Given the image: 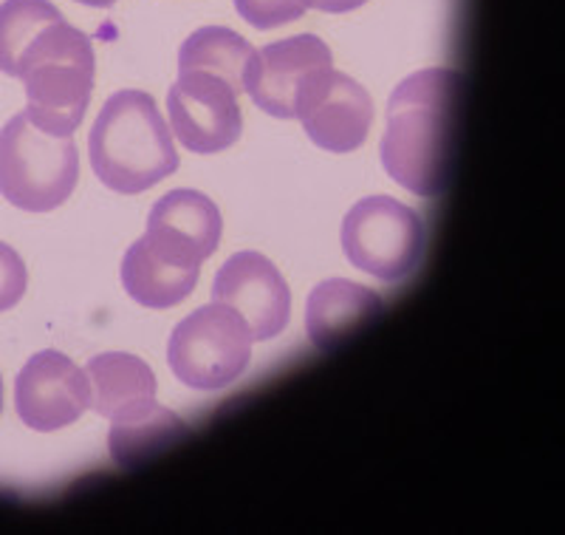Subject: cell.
I'll use <instances>...</instances> for the list:
<instances>
[{"label": "cell", "mask_w": 565, "mask_h": 535, "mask_svg": "<svg viewBox=\"0 0 565 535\" xmlns=\"http://www.w3.org/2000/svg\"><path fill=\"white\" fill-rule=\"evenodd\" d=\"M26 264L20 259L18 252L9 244L0 241V312H9L12 306H18L26 295Z\"/></svg>", "instance_id": "20"}, {"label": "cell", "mask_w": 565, "mask_h": 535, "mask_svg": "<svg viewBox=\"0 0 565 535\" xmlns=\"http://www.w3.org/2000/svg\"><path fill=\"white\" fill-rule=\"evenodd\" d=\"M77 3H85V7H99V9H105V7H114L116 0H77Z\"/></svg>", "instance_id": "22"}, {"label": "cell", "mask_w": 565, "mask_h": 535, "mask_svg": "<svg viewBox=\"0 0 565 535\" xmlns=\"http://www.w3.org/2000/svg\"><path fill=\"white\" fill-rule=\"evenodd\" d=\"M63 20L52 0H3L0 3V72L18 77V63L26 45Z\"/></svg>", "instance_id": "18"}, {"label": "cell", "mask_w": 565, "mask_h": 535, "mask_svg": "<svg viewBox=\"0 0 565 535\" xmlns=\"http://www.w3.org/2000/svg\"><path fill=\"white\" fill-rule=\"evenodd\" d=\"M94 43L85 32L57 20L45 27L18 63L26 88V116L54 136H71L83 125L94 91Z\"/></svg>", "instance_id": "3"}, {"label": "cell", "mask_w": 565, "mask_h": 535, "mask_svg": "<svg viewBox=\"0 0 565 535\" xmlns=\"http://www.w3.org/2000/svg\"><path fill=\"white\" fill-rule=\"evenodd\" d=\"M94 406L90 380L77 363L60 352H38L20 368L14 382V408L23 426L49 433L68 428Z\"/></svg>", "instance_id": "9"}, {"label": "cell", "mask_w": 565, "mask_h": 535, "mask_svg": "<svg viewBox=\"0 0 565 535\" xmlns=\"http://www.w3.org/2000/svg\"><path fill=\"white\" fill-rule=\"evenodd\" d=\"M255 49L226 27L195 29L181 43L179 72H204L212 77L224 80L235 94L244 91L246 72H249Z\"/></svg>", "instance_id": "16"}, {"label": "cell", "mask_w": 565, "mask_h": 535, "mask_svg": "<svg viewBox=\"0 0 565 535\" xmlns=\"http://www.w3.org/2000/svg\"><path fill=\"white\" fill-rule=\"evenodd\" d=\"M173 136L193 154H221L244 134L238 94L204 72H179L168 94Z\"/></svg>", "instance_id": "7"}, {"label": "cell", "mask_w": 565, "mask_h": 535, "mask_svg": "<svg viewBox=\"0 0 565 535\" xmlns=\"http://www.w3.org/2000/svg\"><path fill=\"white\" fill-rule=\"evenodd\" d=\"M0 411H3V377H0Z\"/></svg>", "instance_id": "23"}, {"label": "cell", "mask_w": 565, "mask_h": 535, "mask_svg": "<svg viewBox=\"0 0 565 535\" xmlns=\"http://www.w3.org/2000/svg\"><path fill=\"white\" fill-rule=\"evenodd\" d=\"M461 85L456 69H424L391 94L382 165L413 196L438 199L450 188Z\"/></svg>", "instance_id": "1"}, {"label": "cell", "mask_w": 565, "mask_h": 535, "mask_svg": "<svg viewBox=\"0 0 565 535\" xmlns=\"http://www.w3.org/2000/svg\"><path fill=\"white\" fill-rule=\"evenodd\" d=\"M201 266H186L170 261L156 250L145 235L125 252L122 286L136 304L148 310H170L193 295Z\"/></svg>", "instance_id": "15"}, {"label": "cell", "mask_w": 565, "mask_h": 535, "mask_svg": "<svg viewBox=\"0 0 565 535\" xmlns=\"http://www.w3.org/2000/svg\"><path fill=\"white\" fill-rule=\"evenodd\" d=\"M362 3H367V0H311V7L320 9V12H331V14L351 12V9H360Z\"/></svg>", "instance_id": "21"}, {"label": "cell", "mask_w": 565, "mask_h": 535, "mask_svg": "<svg viewBox=\"0 0 565 535\" xmlns=\"http://www.w3.org/2000/svg\"><path fill=\"white\" fill-rule=\"evenodd\" d=\"M186 437V426L168 408L156 406L145 417L134 422H114L108 433L110 457L122 468H139L159 457L161 451L173 448Z\"/></svg>", "instance_id": "17"}, {"label": "cell", "mask_w": 565, "mask_h": 535, "mask_svg": "<svg viewBox=\"0 0 565 535\" xmlns=\"http://www.w3.org/2000/svg\"><path fill=\"white\" fill-rule=\"evenodd\" d=\"M168 363L181 386L193 391H221L244 377L252 363V332L232 306H201L173 329Z\"/></svg>", "instance_id": "5"}, {"label": "cell", "mask_w": 565, "mask_h": 535, "mask_svg": "<svg viewBox=\"0 0 565 535\" xmlns=\"http://www.w3.org/2000/svg\"><path fill=\"white\" fill-rule=\"evenodd\" d=\"M79 179L71 136L38 128L20 111L0 130V196L26 213H49L68 201Z\"/></svg>", "instance_id": "4"}, {"label": "cell", "mask_w": 565, "mask_h": 535, "mask_svg": "<svg viewBox=\"0 0 565 535\" xmlns=\"http://www.w3.org/2000/svg\"><path fill=\"white\" fill-rule=\"evenodd\" d=\"M235 9L255 29H275L302 18L311 0H235Z\"/></svg>", "instance_id": "19"}, {"label": "cell", "mask_w": 565, "mask_h": 535, "mask_svg": "<svg viewBox=\"0 0 565 535\" xmlns=\"http://www.w3.org/2000/svg\"><path fill=\"white\" fill-rule=\"evenodd\" d=\"M90 170L105 188L136 196L175 174L173 134L148 91L125 88L103 105L88 136Z\"/></svg>", "instance_id": "2"}, {"label": "cell", "mask_w": 565, "mask_h": 535, "mask_svg": "<svg viewBox=\"0 0 565 535\" xmlns=\"http://www.w3.org/2000/svg\"><path fill=\"white\" fill-rule=\"evenodd\" d=\"M85 375L94 394V411L105 420L134 422L156 408V375L141 357L108 352L88 363Z\"/></svg>", "instance_id": "14"}, {"label": "cell", "mask_w": 565, "mask_h": 535, "mask_svg": "<svg viewBox=\"0 0 565 535\" xmlns=\"http://www.w3.org/2000/svg\"><path fill=\"white\" fill-rule=\"evenodd\" d=\"M221 232L224 219L210 196L199 190H173L150 210L145 239L179 264L201 266L218 250Z\"/></svg>", "instance_id": "12"}, {"label": "cell", "mask_w": 565, "mask_h": 535, "mask_svg": "<svg viewBox=\"0 0 565 535\" xmlns=\"http://www.w3.org/2000/svg\"><path fill=\"white\" fill-rule=\"evenodd\" d=\"M302 130L317 148L328 154H351L362 148L373 123V99L348 74L322 69L306 83L297 99V116Z\"/></svg>", "instance_id": "8"}, {"label": "cell", "mask_w": 565, "mask_h": 535, "mask_svg": "<svg viewBox=\"0 0 565 535\" xmlns=\"http://www.w3.org/2000/svg\"><path fill=\"white\" fill-rule=\"evenodd\" d=\"M385 312L380 292L353 284L345 277H328L309 295L306 306V332L320 352H334L353 332L365 329L367 323Z\"/></svg>", "instance_id": "13"}, {"label": "cell", "mask_w": 565, "mask_h": 535, "mask_svg": "<svg viewBox=\"0 0 565 535\" xmlns=\"http://www.w3.org/2000/svg\"><path fill=\"white\" fill-rule=\"evenodd\" d=\"M212 301L238 312L249 326L252 340H271L289 326V284L260 252L246 250L232 255L215 275Z\"/></svg>", "instance_id": "10"}, {"label": "cell", "mask_w": 565, "mask_h": 535, "mask_svg": "<svg viewBox=\"0 0 565 535\" xmlns=\"http://www.w3.org/2000/svg\"><path fill=\"white\" fill-rule=\"evenodd\" d=\"M331 65H334L331 49L315 34L277 40V43L255 52L249 72H246L244 91H249L252 103L269 116L295 119L297 99H300L306 83Z\"/></svg>", "instance_id": "11"}, {"label": "cell", "mask_w": 565, "mask_h": 535, "mask_svg": "<svg viewBox=\"0 0 565 535\" xmlns=\"http://www.w3.org/2000/svg\"><path fill=\"white\" fill-rule=\"evenodd\" d=\"M342 250L356 270L398 284L422 266L427 227L413 207L391 196H371L342 221Z\"/></svg>", "instance_id": "6"}]
</instances>
